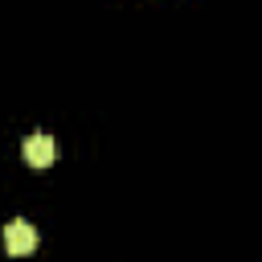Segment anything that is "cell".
Masks as SVG:
<instances>
[{
  "label": "cell",
  "mask_w": 262,
  "mask_h": 262,
  "mask_svg": "<svg viewBox=\"0 0 262 262\" xmlns=\"http://www.w3.org/2000/svg\"><path fill=\"white\" fill-rule=\"evenodd\" d=\"M4 250H8V254H33V250H37V229H33L29 221H20V217L8 221V225H4Z\"/></svg>",
  "instance_id": "obj_1"
},
{
  "label": "cell",
  "mask_w": 262,
  "mask_h": 262,
  "mask_svg": "<svg viewBox=\"0 0 262 262\" xmlns=\"http://www.w3.org/2000/svg\"><path fill=\"white\" fill-rule=\"evenodd\" d=\"M20 151H25V160H29L33 168H49L53 156H57V147H53V139H49L45 131H33V135L20 143Z\"/></svg>",
  "instance_id": "obj_2"
}]
</instances>
